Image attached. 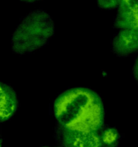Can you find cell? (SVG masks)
<instances>
[{
  "instance_id": "9c48e42d",
  "label": "cell",
  "mask_w": 138,
  "mask_h": 147,
  "mask_svg": "<svg viewBox=\"0 0 138 147\" xmlns=\"http://www.w3.org/2000/svg\"><path fill=\"white\" fill-rule=\"evenodd\" d=\"M132 74H133L134 78L136 80V82L138 84V56L137 57L136 60H135V64L133 65V68H132Z\"/></svg>"
},
{
  "instance_id": "52a82bcc",
  "label": "cell",
  "mask_w": 138,
  "mask_h": 147,
  "mask_svg": "<svg viewBox=\"0 0 138 147\" xmlns=\"http://www.w3.org/2000/svg\"><path fill=\"white\" fill-rule=\"evenodd\" d=\"M122 0H96L98 6L101 9L106 10L118 8Z\"/></svg>"
},
{
  "instance_id": "6da1fadb",
  "label": "cell",
  "mask_w": 138,
  "mask_h": 147,
  "mask_svg": "<svg viewBox=\"0 0 138 147\" xmlns=\"http://www.w3.org/2000/svg\"><path fill=\"white\" fill-rule=\"evenodd\" d=\"M53 113L63 130L98 132L104 121L101 99L92 90L75 88L58 96Z\"/></svg>"
},
{
  "instance_id": "5b68a950",
  "label": "cell",
  "mask_w": 138,
  "mask_h": 147,
  "mask_svg": "<svg viewBox=\"0 0 138 147\" xmlns=\"http://www.w3.org/2000/svg\"><path fill=\"white\" fill-rule=\"evenodd\" d=\"M63 147H102L101 136L98 132L63 130Z\"/></svg>"
},
{
  "instance_id": "8992f818",
  "label": "cell",
  "mask_w": 138,
  "mask_h": 147,
  "mask_svg": "<svg viewBox=\"0 0 138 147\" xmlns=\"http://www.w3.org/2000/svg\"><path fill=\"white\" fill-rule=\"evenodd\" d=\"M18 108L19 100L15 90L9 85L0 82V123L10 120Z\"/></svg>"
},
{
  "instance_id": "277c9868",
  "label": "cell",
  "mask_w": 138,
  "mask_h": 147,
  "mask_svg": "<svg viewBox=\"0 0 138 147\" xmlns=\"http://www.w3.org/2000/svg\"><path fill=\"white\" fill-rule=\"evenodd\" d=\"M112 50L120 57H126L137 53L138 31L121 30L112 40Z\"/></svg>"
},
{
  "instance_id": "8fae6325",
  "label": "cell",
  "mask_w": 138,
  "mask_h": 147,
  "mask_svg": "<svg viewBox=\"0 0 138 147\" xmlns=\"http://www.w3.org/2000/svg\"><path fill=\"white\" fill-rule=\"evenodd\" d=\"M0 147H2V139H1V135H0Z\"/></svg>"
},
{
  "instance_id": "30bf717a",
  "label": "cell",
  "mask_w": 138,
  "mask_h": 147,
  "mask_svg": "<svg viewBox=\"0 0 138 147\" xmlns=\"http://www.w3.org/2000/svg\"><path fill=\"white\" fill-rule=\"evenodd\" d=\"M20 1H22V2L24 3H34V2H37V1H41V0H19Z\"/></svg>"
},
{
  "instance_id": "3957f363",
  "label": "cell",
  "mask_w": 138,
  "mask_h": 147,
  "mask_svg": "<svg viewBox=\"0 0 138 147\" xmlns=\"http://www.w3.org/2000/svg\"><path fill=\"white\" fill-rule=\"evenodd\" d=\"M114 25L119 30L138 31V0H122L118 7Z\"/></svg>"
},
{
  "instance_id": "7c38bea8",
  "label": "cell",
  "mask_w": 138,
  "mask_h": 147,
  "mask_svg": "<svg viewBox=\"0 0 138 147\" xmlns=\"http://www.w3.org/2000/svg\"><path fill=\"white\" fill-rule=\"evenodd\" d=\"M102 147H103V146H102Z\"/></svg>"
},
{
  "instance_id": "7a4b0ae2",
  "label": "cell",
  "mask_w": 138,
  "mask_h": 147,
  "mask_svg": "<svg viewBox=\"0 0 138 147\" xmlns=\"http://www.w3.org/2000/svg\"><path fill=\"white\" fill-rule=\"evenodd\" d=\"M54 32L51 16L45 10H34L22 19L13 32L12 50L17 55L33 53L46 45Z\"/></svg>"
},
{
  "instance_id": "ba28073f",
  "label": "cell",
  "mask_w": 138,
  "mask_h": 147,
  "mask_svg": "<svg viewBox=\"0 0 138 147\" xmlns=\"http://www.w3.org/2000/svg\"><path fill=\"white\" fill-rule=\"evenodd\" d=\"M102 144L103 143L107 144L109 145V147H112L111 145L114 144L118 139V134L114 130H109L106 132L103 136H101Z\"/></svg>"
}]
</instances>
